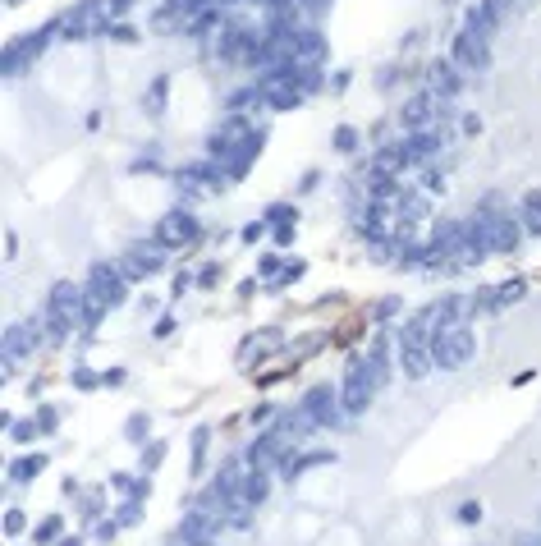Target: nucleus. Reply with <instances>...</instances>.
<instances>
[{"label": "nucleus", "mask_w": 541, "mask_h": 546, "mask_svg": "<svg viewBox=\"0 0 541 546\" xmlns=\"http://www.w3.org/2000/svg\"><path fill=\"white\" fill-rule=\"evenodd\" d=\"M432 335H436L432 312H422L417 322H408L404 331H399V363H404V372L413 377V381L432 367Z\"/></svg>", "instance_id": "1"}, {"label": "nucleus", "mask_w": 541, "mask_h": 546, "mask_svg": "<svg viewBox=\"0 0 541 546\" xmlns=\"http://www.w3.org/2000/svg\"><path fill=\"white\" fill-rule=\"evenodd\" d=\"M472 331L463 322H445V326H436V335H432V363L436 367H450V372H455V367H463L472 358Z\"/></svg>", "instance_id": "2"}, {"label": "nucleus", "mask_w": 541, "mask_h": 546, "mask_svg": "<svg viewBox=\"0 0 541 546\" xmlns=\"http://www.w3.org/2000/svg\"><path fill=\"white\" fill-rule=\"evenodd\" d=\"M372 395H377V381L367 372V354L353 358L349 372H344V390H339V404H344V418H358V413H367Z\"/></svg>", "instance_id": "3"}, {"label": "nucleus", "mask_w": 541, "mask_h": 546, "mask_svg": "<svg viewBox=\"0 0 541 546\" xmlns=\"http://www.w3.org/2000/svg\"><path fill=\"white\" fill-rule=\"evenodd\" d=\"M450 60H455L459 69H468V74L487 69V64H491L487 32H482V28H472V24H463V28L455 32V41H450Z\"/></svg>", "instance_id": "4"}, {"label": "nucleus", "mask_w": 541, "mask_h": 546, "mask_svg": "<svg viewBox=\"0 0 541 546\" xmlns=\"http://www.w3.org/2000/svg\"><path fill=\"white\" fill-rule=\"evenodd\" d=\"M124 271H119V262H96L92 271H87V299L101 303V308H119L124 303Z\"/></svg>", "instance_id": "5"}, {"label": "nucleus", "mask_w": 541, "mask_h": 546, "mask_svg": "<svg viewBox=\"0 0 541 546\" xmlns=\"http://www.w3.org/2000/svg\"><path fill=\"white\" fill-rule=\"evenodd\" d=\"M46 312H55L64 326H83V317H87V289H79L74 280H55L51 299H46Z\"/></svg>", "instance_id": "6"}, {"label": "nucleus", "mask_w": 541, "mask_h": 546, "mask_svg": "<svg viewBox=\"0 0 541 546\" xmlns=\"http://www.w3.org/2000/svg\"><path fill=\"white\" fill-rule=\"evenodd\" d=\"M197 234H202V225H197V216H193V212H184V207L165 212V216H161V225H157L161 248H189V244H197Z\"/></svg>", "instance_id": "7"}, {"label": "nucleus", "mask_w": 541, "mask_h": 546, "mask_svg": "<svg viewBox=\"0 0 541 546\" xmlns=\"http://www.w3.org/2000/svg\"><path fill=\"white\" fill-rule=\"evenodd\" d=\"M106 19H110L106 0H83L79 9H69V14L60 19V32H64V37H92V32H101V28H110Z\"/></svg>", "instance_id": "8"}, {"label": "nucleus", "mask_w": 541, "mask_h": 546, "mask_svg": "<svg viewBox=\"0 0 541 546\" xmlns=\"http://www.w3.org/2000/svg\"><path fill=\"white\" fill-rule=\"evenodd\" d=\"M262 101H267L271 111H294V106L303 101L298 74H294V69H271V74H267V83H262Z\"/></svg>", "instance_id": "9"}, {"label": "nucleus", "mask_w": 541, "mask_h": 546, "mask_svg": "<svg viewBox=\"0 0 541 546\" xmlns=\"http://www.w3.org/2000/svg\"><path fill=\"white\" fill-rule=\"evenodd\" d=\"M161 267H165V248L161 244H134L124 257H119V271H124L129 280H152V276H161Z\"/></svg>", "instance_id": "10"}, {"label": "nucleus", "mask_w": 541, "mask_h": 546, "mask_svg": "<svg viewBox=\"0 0 541 546\" xmlns=\"http://www.w3.org/2000/svg\"><path fill=\"white\" fill-rule=\"evenodd\" d=\"M262 143H267V134H262V129H248V134L239 138V143L229 147L225 157L216 161V166L225 170L229 179H244V174H248V166H252V161H257V152H262Z\"/></svg>", "instance_id": "11"}, {"label": "nucleus", "mask_w": 541, "mask_h": 546, "mask_svg": "<svg viewBox=\"0 0 541 546\" xmlns=\"http://www.w3.org/2000/svg\"><path fill=\"white\" fill-rule=\"evenodd\" d=\"M303 409H307V418L317 422V427H344V404H339L335 395V386H312L307 390V399H303Z\"/></svg>", "instance_id": "12"}, {"label": "nucleus", "mask_w": 541, "mask_h": 546, "mask_svg": "<svg viewBox=\"0 0 541 546\" xmlns=\"http://www.w3.org/2000/svg\"><path fill=\"white\" fill-rule=\"evenodd\" d=\"M427 92H432L436 101L459 96V64H455V60H436L432 69H427Z\"/></svg>", "instance_id": "13"}, {"label": "nucleus", "mask_w": 541, "mask_h": 546, "mask_svg": "<svg viewBox=\"0 0 541 546\" xmlns=\"http://www.w3.org/2000/svg\"><path fill=\"white\" fill-rule=\"evenodd\" d=\"M32 344H37V335H32L28 322L5 326V363H24V358L32 354Z\"/></svg>", "instance_id": "14"}, {"label": "nucleus", "mask_w": 541, "mask_h": 546, "mask_svg": "<svg viewBox=\"0 0 541 546\" xmlns=\"http://www.w3.org/2000/svg\"><path fill=\"white\" fill-rule=\"evenodd\" d=\"M248 129H252V124H248V119H244V115H234V119H225V124H220V129H216V134H212V157L220 161V157H225V152H229V147H234V143H239V138H244V134H248Z\"/></svg>", "instance_id": "15"}, {"label": "nucleus", "mask_w": 541, "mask_h": 546, "mask_svg": "<svg viewBox=\"0 0 541 546\" xmlns=\"http://www.w3.org/2000/svg\"><path fill=\"white\" fill-rule=\"evenodd\" d=\"M280 432H271V436H257L252 441V450H248V468H271L275 460H280Z\"/></svg>", "instance_id": "16"}, {"label": "nucleus", "mask_w": 541, "mask_h": 546, "mask_svg": "<svg viewBox=\"0 0 541 546\" xmlns=\"http://www.w3.org/2000/svg\"><path fill=\"white\" fill-rule=\"evenodd\" d=\"M432 101H436L432 92H427V96H408V106H404V124H408V129H427V124H432Z\"/></svg>", "instance_id": "17"}, {"label": "nucleus", "mask_w": 541, "mask_h": 546, "mask_svg": "<svg viewBox=\"0 0 541 546\" xmlns=\"http://www.w3.org/2000/svg\"><path fill=\"white\" fill-rule=\"evenodd\" d=\"M271 491V468H252L248 482H244V505H262Z\"/></svg>", "instance_id": "18"}, {"label": "nucleus", "mask_w": 541, "mask_h": 546, "mask_svg": "<svg viewBox=\"0 0 541 546\" xmlns=\"http://www.w3.org/2000/svg\"><path fill=\"white\" fill-rule=\"evenodd\" d=\"M280 344V335L275 331H257V335H248L244 340V354H239V363H257L262 354H267V349H275Z\"/></svg>", "instance_id": "19"}, {"label": "nucleus", "mask_w": 541, "mask_h": 546, "mask_svg": "<svg viewBox=\"0 0 541 546\" xmlns=\"http://www.w3.org/2000/svg\"><path fill=\"white\" fill-rule=\"evenodd\" d=\"M212 532H216V519L202 515V510L184 519V537H189V542H212Z\"/></svg>", "instance_id": "20"}, {"label": "nucleus", "mask_w": 541, "mask_h": 546, "mask_svg": "<svg viewBox=\"0 0 541 546\" xmlns=\"http://www.w3.org/2000/svg\"><path fill=\"white\" fill-rule=\"evenodd\" d=\"M518 221H523L532 234H541V193H527V198H523V207H518Z\"/></svg>", "instance_id": "21"}, {"label": "nucleus", "mask_w": 541, "mask_h": 546, "mask_svg": "<svg viewBox=\"0 0 541 546\" xmlns=\"http://www.w3.org/2000/svg\"><path fill=\"white\" fill-rule=\"evenodd\" d=\"M523 294H527V280H505V285L495 289V312H500V308H514Z\"/></svg>", "instance_id": "22"}, {"label": "nucleus", "mask_w": 541, "mask_h": 546, "mask_svg": "<svg viewBox=\"0 0 541 546\" xmlns=\"http://www.w3.org/2000/svg\"><path fill=\"white\" fill-rule=\"evenodd\" d=\"M41 464H46L41 455H24L19 464H9V482H28V477H37V473H41Z\"/></svg>", "instance_id": "23"}, {"label": "nucleus", "mask_w": 541, "mask_h": 546, "mask_svg": "<svg viewBox=\"0 0 541 546\" xmlns=\"http://www.w3.org/2000/svg\"><path fill=\"white\" fill-rule=\"evenodd\" d=\"M262 101V87H239L234 96H229V111H248V106Z\"/></svg>", "instance_id": "24"}, {"label": "nucleus", "mask_w": 541, "mask_h": 546, "mask_svg": "<svg viewBox=\"0 0 541 546\" xmlns=\"http://www.w3.org/2000/svg\"><path fill=\"white\" fill-rule=\"evenodd\" d=\"M60 528H64V519H60V515H51V519H41V523H37V532H32V537H37V542H55V537H60Z\"/></svg>", "instance_id": "25"}, {"label": "nucleus", "mask_w": 541, "mask_h": 546, "mask_svg": "<svg viewBox=\"0 0 541 546\" xmlns=\"http://www.w3.org/2000/svg\"><path fill=\"white\" fill-rule=\"evenodd\" d=\"M161 460H165V441H147V445H142V468H147V473H152Z\"/></svg>", "instance_id": "26"}, {"label": "nucleus", "mask_w": 541, "mask_h": 546, "mask_svg": "<svg viewBox=\"0 0 541 546\" xmlns=\"http://www.w3.org/2000/svg\"><path fill=\"white\" fill-rule=\"evenodd\" d=\"M124 436L134 445H147V418H142V413H134V418H129V427H124Z\"/></svg>", "instance_id": "27"}, {"label": "nucleus", "mask_w": 541, "mask_h": 546, "mask_svg": "<svg viewBox=\"0 0 541 546\" xmlns=\"http://www.w3.org/2000/svg\"><path fill=\"white\" fill-rule=\"evenodd\" d=\"M207 436H212L207 427H197V432H193V473H202V464H207V460H202V450H207Z\"/></svg>", "instance_id": "28"}, {"label": "nucleus", "mask_w": 541, "mask_h": 546, "mask_svg": "<svg viewBox=\"0 0 541 546\" xmlns=\"http://www.w3.org/2000/svg\"><path fill=\"white\" fill-rule=\"evenodd\" d=\"M472 312H495V289H477V294H472Z\"/></svg>", "instance_id": "29"}, {"label": "nucleus", "mask_w": 541, "mask_h": 546, "mask_svg": "<svg viewBox=\"0 0 541 546\" xmlns=\"http://www.w3.org/2000/svg\"><path fill=\"white\" fill-rule=\"evenodd\" d=\"M32 432H41L37 422H14L9 418V436H14V441H32Z\"/></svg>", "instance_id": "30"}, {"label": "nucleus", "mask_w": 541, "mask_h": 546, "mask_svg": "<svg viewBox=\"0 0 541 546\" xmlns=\"http://www.w3.org/2000/svg\"><path fill=\"white\" fill-rule=\"evenodd\" d=\"M294 225V207H271V212H267V225Z\"/></svg>", "instance_id": "31"}, {"label": "nucleus", "mask_w": 541, "mask_h": 546, "mask_svg": "<svg viewBox=\"0 0 541 546\" xmlns=\"http://www.w3.org/2000/svg\"><path fill=\"white\" fill-rule=\"evenodd\" d=\"M335 147L339 152H353V147H358V134H353V129H335Z\"/></svg>", "instance_id": "32"}, {"label": "nucleus", "mask_w": 541, "mask_h": 546, "mask_svg": "<svg viewBox=\"0 0 541 546\" xmlns=\"http://www.w3.org/2000/svg\"><path fill=\"white\" fill-rule=\"evenodd\" d=\"M152 28H157V32H174V28H179V24H174V9H165V14L157 9V19H152Z\"/></svg>", "instance_id": "33"}, {"label": "nucleus", "mask_w": 541, "mask_h": 546, "mask_svg": "<svg viewBox=\"0 0 541 546\" xmlns=\"http://www.w3.org/2000/svg\"><path fill=\"white\" fill-rule=\"evenodd\" d=\"M298 276H303V262H289V267L275 276V285H289V280H298Z\"/></svg>", "instance_id": "34"}, {"label": "nucleus", "mask_w": 541, "mask_h": 546, "mask_svg": "<svg viewBox=\"0 0 541 546\" xmlns=\"http://www.w3.org/2000/svg\"><path fill=\"white\" fill-rule=\"evenodd\" d=\"M24 510H9V515H5V532H24Z\"/></svg>", "instance_id": "35"}, {"label": "nucleus", "mask_w": 541, "mask_h": 546, "mask_svg": "<svg viewBox=\"0 0 541 546\" xmlns=\"http://www.w3.org/2000/svg\"><path fill=\"white\" fill-rule=\"evenodd\" d=\"M459 519H463V523H477V519H482V505H477V500H468V505H459Z\"/></svg>", "instance_id": "36"}, {"label": "nucleus", "mask_w": 541, "mask_h": 546, "mask_svg": "<svg viewBox=\"0 0 541 546\" xmlns=\"http://www.w3.org/2000/svg\"><path fill=\"white\" fill-rule=\"evenodd\" d=\"M74 381H79L83 390H92V386H101V377L96 372H87V367H79V372H74Z\"/></svg>", "instance_id": "37"}, {"label": "nucleus", "mask_w": 541, "mask_h": 546, "mask_svg": "<svg viewBox=\"0 0 541 546\" xmlns=\"http://www.w3.org/2000/svg\"><path fill=\"white\" fill-rule=\"evenodd\" d=\"M138 519H142V500H134V505L119 510V523H138Z\"/></svg>", "instance_id": "38"}, {"label": "nucleus", "mask_w": 541, "mask_h": 546, "mask_svg": "<svg viewBox=\"0 0 541 546\" xmlns=\"http://www.w3.org/2000/svg\"><path fill=\"white\" fill-rule=\"evenodd\" d=\"M55 418H60L55 409H41V413H37V427H41V432H55Z\"/></svg>", "instance_id": "39"}, {"label": "nucleus", "mask_w": 541, "mask_h": 546, "mask_svg": "<svg viewBox=\"0 0 541 546\" xmlns=\"http://www.w3.org/2000/svg\"><path fill=\"white\" fill-rule=\"evenodd\" d=\"M394 312H399V299H385L381 308H377V317H381V322H385V317H394Z\"/></svg>", "instance_id": "40"}, {"label": "nucleus", "mask_w": 541, "mask_h": 546, "mask_svg": "<svg viewBox=\"0 0 541 546\" xmlns=\"http://www.w3.org/2000/svg\"><path fill=\"white\" fill-rule=\"evenodd\" d=\"M275 244H294V225H275Z\"/></svg>", "instance_id": "41"}, {"label": "nucleus", "mask_w": 541, "mask_h": 546, "mask_svg": "<svg viewBox=\"0 0 541 546\" xmlns=\"http://www.w3.org/2000/svg\"><path fill=\"white\" fill-rule=\"evenodd\" d=\"M514 546H541V532H523V537H514Z\"/></svg>", "instance_id": "42"}, {"label": "nucleus", "mask_w": 541, "mask_h": 546, "mask_svg": "<svg viewBox=\"0 0 541 546\" xmlns=\"http://www.w3.org/2000/svg\"><path fill=\"white\" fill-rule=\"evenodd\" d=\"M124 5H129V0H106V9H110V19H115V14H119V9H124Z\"/></svg>", "instance_id": "43"}]
</instances>
